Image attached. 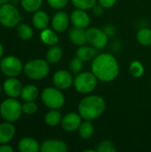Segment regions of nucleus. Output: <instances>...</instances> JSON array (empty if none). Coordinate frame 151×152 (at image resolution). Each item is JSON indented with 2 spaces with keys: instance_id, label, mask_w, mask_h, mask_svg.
<instances>
[{
  "instance_id": "nucleus-1",
  "label": "nucleus",
  "mask_w": 151,
  "mask_h": 152,
  "mask_svg": "<svg viewBox=\"0 0 151 152\" xmlns=\"http://www.w3.org/2000/svg\"><path fill=\"white\" fill-rule=\"evenodd\" d=\"M92 72L101 82H112L119 74V63L111 53H100L92 61Z\"/></svg>"
},
{
  "instance_id": "nucleus-2",
  "label": "nucleus",
  "mask_w": 151,
  "mask_h": 152,
  "mask_svg": "<svg viewBox=\"0 0 151 152\" xmlns=\"http://www.w3.org/2000/svg\"><path fill=\"white\" fill-rule=\"evenodd\" d=\"M78 113L84 120L93 121L99 118L106 110V102L97 94L84 97L77 106Z\"/></svg>"
},
{
  "instance_id": "nucleus-3",
  "label": "nucleus",
  "mask_w": 151,
  "mask_h": 152,
  "mask_svg": "<svg viewBox=\"0 0 151 152\" xmlns=\"http://www.w3.org/2000/svg\"><path fill=\"white\" fill-rule=\"evenodd\" d=\"M97 84L98 78L95 77V75L92 71H85L77 74L76 77L74 78L73 86L77 93L86 94L93 92L97 86Z\"/></svg>"
},
{
  "instance_id": "nucleus-4",
  "label": "nucleus",
  "mask_w": 151,
  "mask_h": 152,
  "mask_svg": "<svg viewBox=\"0 0 151 152\" xmlns=\"http://www.w3.org/2000/svg\"><path fill=\"white\" fill-rule=\"evenodd\" d=\"M25 75L30 79L39 80L43 79L49 74L50 67L47 61L42 59H36L29 61L23 68Z\"/></svg>"
},
{
  "instance_id": "nucleus-5",
  "label": "nucleus",
  "mask_w": 151,
  "mask_h": 152,
  "mask_svg": "<svg viewBox=\"0 0 151 152\" xmlns=\"http://www.w3.org/2000/svg\"><path fill=\"white\" fill-rule=\"evenodd\" d=\"M41 99L49 109L59 110L65 103V97L61 90L57 87H46L41 94Z\"/></svg>"
},
{
  "instance_id": "nucleus-6",
  "label": "nucleus",
  "mask_w": 151,
  "mask_h": 152,
  "mask_svg": "<svg viewBox=\"0 0 151 152\" xmlns=\"http://www.w3.org/2000/svg\"><path fill=\"white\" fill-rule=\"evenodd\" d=\"M22 112V105L13 98L4 101L0 105V114L8 122H13L20 118Z\"/></svg>"
},
{
  "instance_id": "nucleus-7",
  "label": "nucleus",
  "mask_w": 151,
  "mask_h": 152,
  "mask_svg": "<svg viewBox=\"0 0 151 152\" xmlns=\"http://www.w3.org/2000/svg\"><path fill=\"white\" fill-rule=\"evenodd\" d=\"M20 20V12L15 6L10 4H4L0 7V22L6 28H12L19 24Z\"/></svg>"
},
{
  "instance_id": "nucleus-8",
  "label": "nucleus",
  "mask_w": 151,
  "mask_h": 152,
  "mask_svg": "<svg viewBox=\"0 0 151 152\" xmlns=\"http://www.w3.org/2000/svg\"><path fill=\"white\" fill-rule=\"evenodd\" d=\"M87 43L96 49H103L109 42V36L106 31L99 28H90L86 29Z\"/></svg>"
},
{
  "instance_id": "nucleus-9",
  "label": "nucleus",
  "mask_w": 151,
  "mask_h": 152,
  "mask_svg": "<svg viewBox=\"0 0 151 152\" xmlns=\"http://www.w3.org/2000/svg\"><path fill=\"white\" fill-rule=\"evenodd\" d=\"M23 68L24 67L20 60L14 56H7L0 62V69L2 72L10 77L20 75Z\"/></svg>"
},
{
  "instance_id": "nucleus-10",
  "label": "nucleus",
  "mask_w": 151,
  "mask_h": 152,
  "mask_svg": "<svg viewBox=\"0 0 151 152\" xmlns=\"http://www.w3.org/2000/svg\"><path fill=\"white\" fill-rule=\"evenodd\" d=\"M53 82L55 87L61 90H68L73 86L74 77L71 74V71L60 69L53 74Z\"/></svg>"
},
{
  "instance_id": "nucleus-11",
  "label": "nucleus",
  "mask_w": 151,
  "mask_h": 152,
  "mask_svg": "<svg viewBox=\"0 0 151 152\" xmlns=\"http://www.w3.org/2000/svg\"><path fill=\"white\" fill-rule=\"evenodd\" d=\"M82 117L79 115V113L76 112H69L62 117L61 126L63 130L66 132L71 133L77 131L80 125L82 124Z\"/></svg>"
},
{
  "instance_id": "nucleus-12",
  "label": "nucleus",
  "mask_w": 151,
  "mask_h": 152,
  "mask_svg": "<svg viewBox=\"0 0 151 152\" xmlns=\"http://www.w3.org/2000/svg\"><path fill=\"white\" fill-rule=\"evenodd\" d=\"M69 17H70V21L72 22L73 26L76 28L85 29L86 28L89 27L91 22L90 16L85 10H81L77 8L71 12Z\"/></svg>"
},
{
  "instance_id": "nucleus-13",
  "label": "nucleus",
  "mask_w": 151,
  "mask_h": 152,
  "mask_svg": "<svg viewBox=\"0 0 151 152\" xmlns=\"http://www.w3.org/2000/svg\"><path fill=\"white\" fill-rule=\"evenodd\" d=\"M69 21L70 17L65 12L60 11L56 12L52 19V27L56 32L61 33L68 28Z\"/></svg>"
},
{
  "instance_id": "nucleus-14",
  "label": "nucleus",
  "mask_w": 151,
  "mask_h": 152,
  "mask_svg": "<svg viewBox=\"0 0 151 152\" xmlns=\"http://www.w3.org/2000/svg\"><path fill=\"white\" fill-rule=\"evenodd\" d=\"M22 88L21 83L13 77L6 79L4 83V91L5 94L11 98H16L20 95Z\"/></svg>"
},
{
  "instance_id": "nucleus-15",
  "label": "nucleus",
  "mask_w": 151,
  "mask_h": 152,
  "mask_svg": "<svg viewBox=\"0 0 151 152\" xmlns=\"http://www.w3.org/2000/svg\"><path fill=\"white\" fill-rule=\"evenodd\" d=\"M42 152H67L68 145L60 140H45L40 146Z\"/></svg>"
},
{
  "instance_id": "nucleus-16",
  "label": "nucleus",
  "mask_w": 151,
  "mask_h": 152,
  "mask_svg": "<svg viewBox=\"0 0 151 152\" xmlns=\"http://www.w3.org/2000/svg\"><path fill=\"white\" fill-rule=\"evenodd\" d=\"M69 38L72 44H74L77 46L84 45L87 43L86 38V30L85 28H76L74 27L69 30Z\"/></svg>"
},
{
  "instance_id": "nucleus-17",
  "label": "nucleus",
  "mask_w": 151,
  "mask_h": 152,
  "mask_svg": "<svg viewBox=\"0 0 151 152\" xmlns=\"http://www.w3.org/2000/svg\"><path fill=\"white\" fill-rule=\"evenodd\" d=\"M15 134V128L14 126L7 122L0 124V143L4 144L12 141Z\"/></svg>"
},
{
  "instance_id": "nucleus-18",
  "label": "nucleus",
  "mask_w": 151,
  "mask_h": 152,
  "mask_svg": "<svg viewBox=\"0 0 151 152\" xmlns=\"http://www.w3.org/2000/svg\"><path fill=\"white\" fill-rule=\"evenodd\" d=\"M18 149L20 152H38L40 151V145L35 139L27 137L19 142Z\"/></svg>"
},
{
  "instance_id": "nucleus-19",
  "label": "nucleus",
  "mask_w": 151,
  "mask_h": 152,
  "mask_svg": "<svg viewBox=\"0 0 151 152\" xmlns=\"http://www.w3.org/2000/svg\"><path fill=\"white\" fill-rule=\"evenodd\" d=\"M93 46H88V45H81L78 46L77 52H76V56L81 59L83 61H93V58L97 55V52Z\"/></svg>"
},
{
  "instance_id": "nucleus-20",
  "label": "nucleus",
  "mask_w": 151,
  "mask_h": 152,
  "mask_svg": "<svg viewBox=\"0 0 151 152\" xmlns=\"http://www.w3.org/2000/svg\"><path fill=\"white\" fill-rule=\"evenodd\" d=\"M32 22L37 29H44L49 24V16L44 11H36L32 18Z\"/></svg>"
},
{
  "instance_id": "nucleus-21",
  "label": "nucleus",
  "mask_w": 151,
  "mask_h": 152,
  "mask_svg": "<svg viewBox=\"0 0 151 152\" xmlns=\"http://www.w3.org/2000/svg\"><path fill=\"white\" fill-rule=\"evenodd\" d=\"M39 95L37 87L34 85H28L22 88L20 96L25 102H34Z\"/></svg>"
},
{
  "instance_id": "nucleus-22",
  "label": "nucleus",
  "mask_w": 151,
  "mask_h": 152,
  "mask_svg": "<svg viewBox=\"0 0 151 152\" xmlns=\"http://www.w3.org/2000/svg\"><path fill=\"white\" fill-rule=\"evenodd\" d=\"M40 38L42 42L47 45H54L58 43L59 37L55 30L50 28H44L40 34Z\"/></svg>"
},
{
  "instance_id": "nucleus-23",
  "label": "nucleus",
  "mask_w": 151,
  "mask_h": 152,
  "mask_svg": "<svg viewBox=\"0 0 151 152\" xmlns=\"http://www.w3.org/2000/svg\"><path fill=\"white\" fill-rule=\"evenodd\" d=\"M62 117L63 116L58 110L51 109V110H49L44 116V122L47 126L53 127L61 124Z\"/></svg>"
},
{
  "instance_id": "nucleus-24",
  "label": "nucleus",
  "mask_w": 151,
  "mask_h": 152,
  "mask_svg": "<svg viewBox=\"0 0 151 152\" xmlns=\"http://www.w3.org/2000/svg\"><path fill=\"white\" fill-rule=\"evenodd\" d=\"M62 55V49L60 46L54 45L48 49L46 53V60L49 63H57L61 60Z\"/></svg>"
},
{
  "instance_id": "nucleus-25",
  "label": "nucleus",
  "mask_w": 151,
  "mask_h": 152,
  "mask_svg": "<svg viewBox=\"0 0 151 152\" xmlns=\"http://www.w3.org/2000/svg\"><path fill=\"white\" fill-rule=\"evenodd\" d=\"M77 131H78L79 136L82 139L88 140L93 136V134L94 133V126H93L92 121L85 120L84 122H82V124L80 125Z\"/></svg>"
},
{
  "instance_id": "nucleus-26",
  "label": "nucleus",
  "mask_w": 151,
  "mask_h": 152,
  "mask_svg": "<svg viewBox=\"0 0 151 152\" xmlns=\"http://www.w3.org/2000/svg\"><path fill=\"white\" fill-rule=\"evenodd\" d=\"M137 41L143 46H151V28H142L138 30L136 35Z\"/></svg>"
},
{
  "instance_id": "nucleus-27",
  "label": "nucleus",
  "mask_w": 151,
  "mask_h": 152,
  "mask_svg": "<svg viewBox=\"0 0 151 152\" xmlns=\"http://www.w3.org/2000/svg\"><path fill=\"white\" fill-rule=\"evenodd\" d=\"M43 0H21L22 8L28 12H36L42 6Z\"/></svg>"
},
{
  "instance_id": "nucleus-28",
  "label": "nucleus",
  "mask_w": 151,
  "mask_h": 152,
  "mask_svg": "<svg viewBox=\"0 0 151 152\" xmlns=\"http://www.w3.org/2000/svg\"><path fill=\"white\" fill-rule=\"evenodd\" d=\"M129 71L133 77L139 78L144 74V66L140 61H133L129 66Z\"/></svg>"
},
{
  "instance_id": "nucleus-29",
  "label": "nucleus",
  "mask_w": 151,
  "mask_h": 152,
  "mask_svg": "<svg viewBox=\"0 0 151 152\" xmlns=\"http://www.w3.org/2000/svg\"><path fill=\"white\" fill-rule=\"evenodd\" d=\"M17 34L22 40H29L33 37V30L28 25L22 23L18 25Z\"/></svg>"
},
{
  "instance_id": "nucleus-30",
  "label": "nucleus",
  "mask_w": 151,
  "mask_h": 152,
  "mask_svg": "<svg viewBox=\"0 0 151 152\" xmlns=\"http://www.w3.org/2000/svg\"><path fill=\"white\" fill-rule=\"evenodd\" d=\"M71 2L76 8L87 11L94 8L98 1L97 0H71Z\"/></svg>"
},
{
  "instance_id": "nucleus-31",
  "label": "nucleus",
  "mask_w": 151,
  "mask_h": 152,
  "mask_svg": "<svg viewBox=\"0 0 151 152\" xmlns=\"http://www.w3.org/2000/svg\"><path fill=\"white\" fill-rule=\"evenodd\" d=\"M84 62L85 61H83L81 59H79L78 57L76 56L69 62L70 71L74 74H78V73L82 72V70L84 69Z\"/></svg>"
},
{
  "instance_id": "nucleus-32",
  "label": "nucleus",
  "mask_w": 151,
  "mask_h": 152,
  "mask_svg": "<svg viewBox=\"0 0 151 152\" xmlns=\"http://www.w3.org/2000/svg\"><path fill=\"white\" fill-rule=\"evenodd\" d=\"M97 152H116L117 148L115 147V144L108 140L101 142L97 145Z\"/></svg>"
},
{
  "instance_id": "nucleus-33",
  "label": "nucleus",
  "mask_w": 151,
  "mask_h": 152,
  "mask_svg": "<svg viewBox=\"0 0 151 152\" xmlns=\"http://www.w3.org/2000/svg\"><path fill=\"white\" fill-rule=\"evenodd\" d=\"M37 110V105L34 102H25L22 105V112L27 115H32Z\"/></svg>"
},
{
  "instance_id": "nucleus-34",
  "label": "nucleus",
  "mask_w": 151,
  "mask_h": 152,
  "mask_svg": "<svg viewBox=\"0 0 151 152\" xmlns=\"http://www.w3.org/2000/svg\"><path fill=\"white\" fill-rule=\"evenodd\" d=\"M48 4L56 10L63 9L69 3V0H47Z\"/></svg>"
},
{
  "instance_id": "nucleus-35",
  "label": "nucleus",
  "mask_w": 151,
  "mask_h": 152,
  "mask_svg": "<svg viewBox=\"0 0 151 152\" xmlns=\"http://www.w3.org/2000/svg\"><path fill=\"white\" fill-rule=\"evenodd\" d=\"M100 5L103 8H111L117 3V0H97Z\"/></svg>"
},
{
  "instance_id": "nucleus-36",
  "label": "nucleus",
  "mask_w": 151,
  "mask_h": 152,
  "mask_svg": "<svg viewBox=\"0 0 151 152\" xmlns=\"http://www.w3.org/2000/svg\"><path fill=\"white\" fill-rule=\"evenodd\" d=\"M13 149L9 145H0V152H12Z\"/></svg>"
},
{
  "instance_id": "nucleus-37",
  "label": "nucleus",
  "mask_w": 151,
  "mask_h": 152,
  "mask_svg": "<svg viewBox=\"0 0 151 152\" xmlns=\"http://www.w3.org/2000/svg\"><path fill=\"white\" fill-rule=\"evenodd\" d=\"M3 54H4V47H3L2 44L0 43V58L3 56Z\"/></svg>"
},
{
  "instance_id": "nucleus-38",
  "label": "nucleus",
  "mask_w": 151,
  "mask_h": 152,
  "mask_svg": "<svg viewBox=\"0 0 151 152\" xmlns=\"http://www.w3.org/2000/svg\"><path fill=\"white\" fill-rule=\"evenodd\" d=\"M9 1H11V0H0V4H6V3H8Z\"/></svg>"
},
{
  "instance_id": "nucleus-39",
  "label": "nucleus",
  "mask_w": 151,
  "mask_h": 152,
  "mask_svg": "<svg viewBox=\"0 0 151 152\" xmlns=\"http://www.w3.org/2000/svg\"><path fill=\"white\" fill-rule=\"evenodd\" d=\"M0 93H1V87H0Z\"/></svg>"
}]
</instances>
